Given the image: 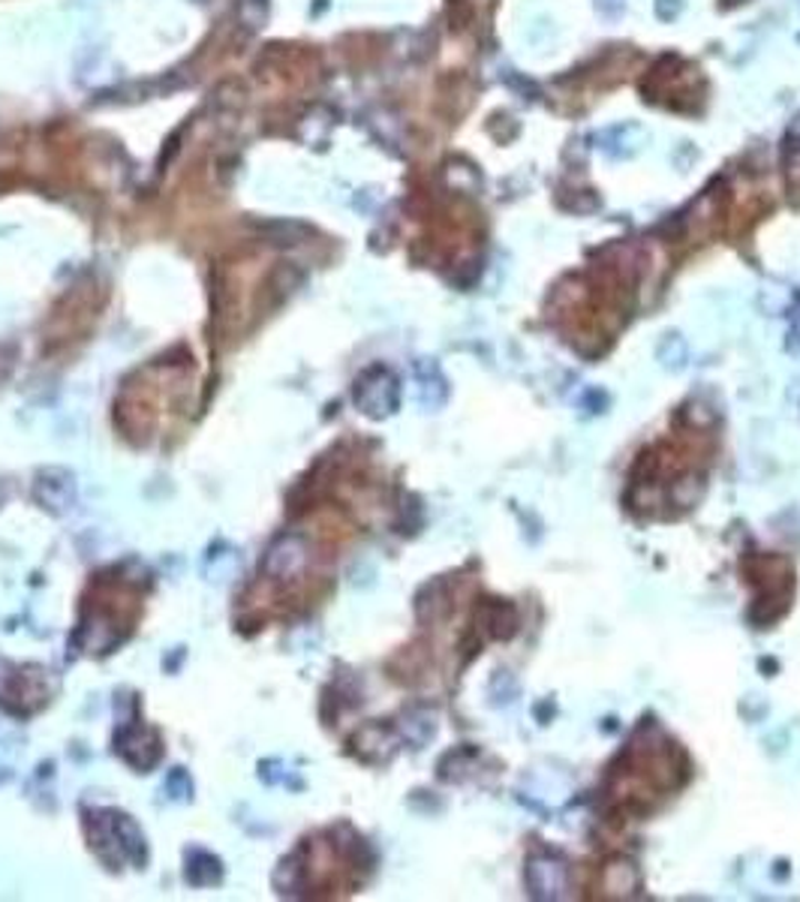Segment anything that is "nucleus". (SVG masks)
Masks as SVG:
<instances>
[{"label": "nucleus", "mask_w": 800, "mask_h": 902, "mask_svg": "<svg viewBox=\"0 0 800 902\" xmlns=\"http://www.w3.org/2000/svg\"><path fill=\"white\" fill-rule=\"evenodd\" d=\"M115 749L126 765H133L136 770H147L160 761V737L139 725H126L117 731Z\"/></svg>", "instance_id": "obj_4"}, {"label": "nucleus", "mask_w": 800, "mask_h": 902, "mask_svg": "<svg viewBox=\"0 0 800 902\" xmlns=\"http://www.w3.org/2000/svg\"><path fill=\"white\" fill-rule=\"evenodd\" d=\"M235 572H238V560L232 554L214 556V568H205V575H208L211 581H229Z\"/></svg>", "instance_id": "obj_7"}, {"label": "nucleus", "mask_w": 800, "mask_h": 902, "mask_svg": "<svg viewBox=\"0 0 800 902\" xmlns=\"http://www.w3.org/2000/svg\"><path fill=\"white\" fill-rule=\"evenodd\" d=\"M356 403L370 419H382L398 407V382L389 370H370L356 386Z\"/></svg>", "instance_id": "obj_2"}, {"label": "nucleus", "mask_w": 800, "mask_h": 902, "mask_svg": "<svg viewBox=\"0 0 800 902\" xmlns=\"http://www.w3.org/2000/svg\"><path fill=\"white\" fill-rule=\"evenodd\" d=\"M223 879V867L220 861L208 854V851H189L187 854V882L196 884V888H211Z\"/></svg>", "instance_id": "obj_6"}, {"label": "nucleus", "mask_w": 800, "mask_h": 902, "mask_svg": "<svg viewBox=\"0 0 800 902\" xmlns=\"http://www.w3.org/2000/svg\"><path fill=\"white\" fill-rule=\"evenodd\" d=\"M166 788L168 791H172V798H189V795H193V782H189V777L187 773H184V770H172V773H168V779H166Z\"/></svg>", "instance_id": "obj_8"}, {"label": "nucleus", "mask_w": 800, "mask_h": 902, "mask_svg": "<svg viewBox=\"0 0 800 902\" xmlns=\"http://www.w3.org/2000/svg\"><path fill=\"white\" fill-rule=\"evenodd\" d=\"M33 500L49 509L52 514H66L75 505V479L73 472L61 467H49L33 482Z\"/></svg>", "instance_id": "obj_3"}, {"label": "nucleus", "mask_w": 800, "mask_h": 902, "mask_svg": "<svg viewBox=\"0 0 800 902\" xmlns=\"http://www.w3.org/2000/svg\"><path fill=\"white\" fill-rule=\"evenodd\" d=\"M310 560V547H307L305 535H277L263 556V575L271 581H293L301 575Z\"/></svg>", "instance_id": "obj_1"}, {"label": "nucleus", "mask_w": 800, "mask_h": 902, "mask_svg": "<svg viewBox=\"0 0 800 902\" xmlns=\"http://www.w3.org/2000/svg\"><path fill=\"white\" fill-rule=\"evenodd\" d=\"M112 824H115V837L117 845L124 851V858L136 867H145L147 861V845H145V833L139 828L136 821L124 816V812H112Z\"/></svg>", "instance_id": "obj_5"}, {"label": "nucleus", "mask_w": 800, "mask_h": 902, "mask_svg": "<svg viewBox=\"0 0 800 902\" xmlns=\"http://www.w3.org/2000/svg\"><path fill=\"white\" fill-rule=\"evenodd\" d=\"M12 665H7V662L0 659V695H3V689H7V683H10V677H12Z\"/></svg>", "instance_id": "obj_9"}]
</instances>
